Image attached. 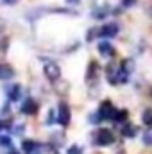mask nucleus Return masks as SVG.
<instances>
[{
    "instance_id": "nucleus-1",
    "label": "nucleus",
    "mask_w": 152,
    "mask_h": 154,
    "mask_svg": "<svg viewBox=\"0 0 152 154\" xmlns=\"http://www.w3.org/2000/svg\"><path fill=\"white\" fill-rule=\"evenodd\" d=\"M116 109H114V106L109 102V100H106V102H102L100 104V109H99V116L102 118V120H114L116 118Z\"/></svg>"
},
{
    "instance_id": "nucleus-2",
    "label": "nucleus",
    "mask_w": 152,
    "mask_h": 154,
    "mask_svg": "<svg viewBox=\"0 0 152 154\" xmlns=\"http://www.w3.org/2000/svg\"><path fill=\"white\" fill-rule=\"evenodd\" d=\"M113 142H114L113 133H111L109 129H106V127L99 129V133H97V143H99V145H109V143H113Z\"/></svg>"
},
{
    "instance_id": "nucleus-3",
    "label": "nucleus",
    "mask_w": 152,
    "mask_h": 154,
    "mask_svg": "<svg viewBox=\"0 0 152 154\" xmlns=\"http://www.w3.org/2000/svg\"><path fill=\"white\" fill-rule=\"evenodd\" d=\"M116 34H118V25L116 23H108V25L100 27V31H99L100 38H113Z\"/></svg>"
},
{
    "instance_id": "nucleus-4",
    "label": "nucleus",
    "mask_w": 152,
    "mask_h": 154,
    "mask_svg": "<svg viewBox=\"0 0 152 154\" xmlns=\"http://www.w3.org/2000/svg\"><path fill=\"white\" fill-rule=\"evenodd\" d=\"M57 122L61 125H66L70 122V109L66 106V102H61L59 104V115H57Z\"/></svg>"
},
{
    "instance_id": "nucleus-5",
    "label": "nucleus",
    "mask_w": 152,
    "mask_h": 154,
    "mask_svg": "<svg viewBox=\"0 0 152 154\" xmlns=\"http://www.w3.org/2000/svg\"><path fill=\"white\" fill-rule=\"evenodd\" d=\"M45 75L48 77L50 81H56L57 77L61 75V72H59V66H57L56 63H47V65H45Z\"/></svg>"
},
{
    "instance_id": "nucleus-6",
    "label": "nucleus",
    "mask_w": 152,
    "mask_h": 154,
    "mask_svg": "<svg viewBox=\"0 0 152 154\" xmlns=\"http://www.w3.org/2000/svg\"><path fill=\"white\" fill-rule=\"evenodd\" d=\"M22 111H23L25 115H34V113L38 111V104H36V100L27 99V100L23 102V106H22Z\"/></svg>"
},
{
    "instance_id": "nucleus-7",
    "label": "nucleus",
    "mask_w": 152,
    "mask_h": 154,
    "mask_svg": "<svg viewBox=\"0 0 152 154\" xmlns=\"http://www.w3.org/2000/svg\"><path fill=\"white\" fill-rule=\"evenodd\" d=\"M99 50H100V54L102 56H106V57H109V56H113V47L109 45V43H106V41H102V43H99Z\"/></svg>"
},
{
    "instance_id": "nucleus-8",
    "label": "nucleus",
    "mask_w": 152,
    "mask_h": 154,
    "mask_svg": "<svg viewBox=\"0 0 152 154\" xmlns=\"http://www.w3.org/2000/svg\"><path fill=\"white\" fill-rule=\"evenodd\" d=\"M34 149H38V143H34L32 140H23V151H25V154H32Z\"/></svg>"
},
{
    "instance_id": "nucleus-9",
    "label": "nucleus",
    "mask_w": 152,
    "mask_h": 154,
    "mask_svg": "<svg viewBox=\"0 0 152 154\" xmlns=\"http://www.w3.org/2000/svg\"><path fill=\"white\" fill-rule=\"evenodd\" d=\"M122 134H123V136H127V138H132V136L136 134V129H134V125H131V124L123 125V129H122Z\"/></svg>"
},
{
    "instance_id": "nucleus-10",
    "label": "nucleus",
    "mask_w": 152,
    "mask_h": 154,
    "mask_svg": "<svg viewBox=\"0 0 152 154\" xmlns=\"http://www.w3.org/2000/svg\"><path fill=\"white\" fill-rule=\"evenodd\" d=\"M141 120L147 127H152V109H145L143 115H141Z\"/></svg>"
},
{
    "instance_id": "nucleus-11",
    "label": "nucleus",
    "mask_w": 152,
    "mask_h": 154,
    "mask_svg": "<svg viewBox=\"0 0 152 154\" xmlns=\"http://www.w3.org/2000/svg\"><path fill=\"white\" fill-rule=\"evenodd\" d=\"M9 99H11V100H18V99H20V86H18V84H14V86L9 90Z\"/></svg>"
},
{
    "instance_id": "nucleus-12",
    "label": "nucleus",
    "mask_w": 152,
    "mask_h": 154,
    "mask_svg": "<svg viewBox=\"0 0 152 154\" xmlns=\"http://www.w3.org/2000/svg\"><path fill=\"white\" fill-rule=\"evenodd\" d=\"M11 75H13V70L9 66H2L0 68V79H9Z\"/></svg>"
},
{
    "instance_id": "nucleus-13",
    "label": "nucleus",
    "mask_w": 152,
    "mask_h": 154,
    "mask_svg": "<svg viewBox=\"0 0 152 154\" xmlns=\"http://www.w3.org/2000/svg\"><path fill=\"white\" fill-rule=\"evenodd\" d=\"M143 142H145L147 145H152V127H149V129L145 131V134H143Z\"/></svg>"
},
{
    "instance_id": "nucleus-14",
    "label": "nucleus",
    "mask_w": 152,
    "mask_h": 154,
    "mask_svg": "<svg viewBox=\"0 0 152 154\" xmlns=\"http://www.w3.org/2000/svg\"><path fill=\"white\" fill-rule=\"evenodd\" d=\"M125 118H127V111H125V109H120V111L116 113V118H114V120L122 122V120H125Z\"/></svg>"
},
{
    "instance_id": "nucleus-15",
    "label": "nucleus",
    "mask_w": 152,
    "mask_h": 154,
    "mask_svg": "<svg viewBox=\"0 0 152 154\" xmlns=\"http://www.w3.org/2000/svg\"><path fill=\"white\" fill-rule=\"evenodd\" d=\"M68 154H82V149L77 145H72V147H68Z\"/></svg>"
},
{
    "instance_id": "nucleus-16",
    "label": "nucleus",
    "mask_w": 152,
    "mask_h": 154,
    "mask_svg": "<svg viewBox=\"0 0 152 154\" xmlns=\"http://www.w3.org/2000/svg\"><path fill=\"white\" fill-rule=\"evenodd\" d=\"M0 145H11V140L7 136H0Z\"/></svg>"
},
{
    "instance_id": "nucleus-17",
    "label": "nucleus",
    "mask_w": 152,
    "mask_h": 154,
    "mask_svg": "<svg viewBox=\"0 0 152 154\" xmlns=\"http://www.w3.org/2000/svg\"><path fill=\"white\" fill-rule=\"evenodd\" d=\"M9 125H11V120H0V131L4 127H9Z\"/></svg>"
},
{
    "instance_id": "nucleus-18",
    "label": "nucleus",
    "mask_w": 152,
    "mask_h": 154,
    "mask_svg": "<svg viewBox=\"0 0 152 154\" xmlns=\"http://www.w3.org/2000/svg\"><path fill=\"white\" fill-rule=\"evenodd\" d=\"M136 0H123V7H131Z\"/></svg>"
},
{
    "instance_id": "nucleus-19",
    "label": "nucleus",
    "mask_w": 152,
    "mask_h": 154,
    "mask_svg": "<svg viewBox=\"0 0 152 154\" xmlns=\"http://www.w3.org/2000/svg\"><path fill=\"white\" fill-rule=\"evenodd\" d=\"M52 120H54V109L50 111V116H48V122H52Z\"/></svg>"
},
{
    "instance_id": "nucleus-20",
    "label": "nucleus",
    "mask_w": 152,
    "mask_h": 154,
    "mask_svg": "<svg viewBox=\"0 0 152 154\" xmlns=\"http://www.w3.org/2000/svg\"><path fill=\"white\" fill-rule=\"evenodd\" d=\"M4 2H5V4H14L16 0H4Z\"/></svg>"
},
{
    "instance_id": "nucleus-21",
    "label": "nucleus",
    "mask_w": 152,
    "mask_h": 154,
    "mask_svg": "<svg viewBox=\"0 0 152 154\" xmlns=\"http://www.w3.org/2000/svg\"><path fill=\"white\" fill-rule=\"evenodd\" d=\"M11 154H16V152H11Z\"/></svg>"
}]
</instances>
